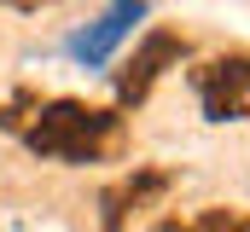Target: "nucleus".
Returning a JSON list of instances; mask_svg holds the SVG:
<instances>
[{
    "instance_id": "nucleus-1",
    "label": "nucleus",
    "mask_w": 250,
    "mask_h": 232,
    "mask_svg": "<svg viewBox=\"0 0 250 232\" xmlns=\"http://www.w3.org/2000/svg\"><path fill=\"white\" fill-rule=\"evenodd\" d=\"M111 128H117V116H111V111H87V105H76V99H53L47 111L23 128V145H29L35 157L93 163L99 145L111 139Z\"/></svg>"
},
{
    "instance_id": "nucleus-2",
    "label": "nucleus",
    "mask_w": 250,
    "mask_h": 232,
    "mask_svg": "<svg viewBox=\"0 0 250 232\" xmlns=\"http://www.w3.org/2000/svg\"><path fill=\"white\" fill-rule=\"evenodd\" d=\"M187 58V41L175 35V29H151L146 41H140V53L128 58V70H117V99L123 105H140L151 87H157V76L169 70V64H181Z\"/></svg>"
},
{
    "instance_id": "nucleus-3",
    "label": "nucleus",
    "mask_w": 250,
    "mask_h": 232,
    "mask_svg": "<svg viewBox=\"0 0 250 232\" xmlns=\"http://www.w3.org/2000/svg\"><path fill=\"white\" fill-rule=\"evenodd\" d=\"M140 18H146V6H140V0H117V6H111V12L87 29V35H76V47H70V53L82 58V64H105V58H111V47L123 41Z\"/></svg>"
},
{
    "instance_id": "nucleus-4",
    "label": "nucleus",
    "mask_w": 250,
    "mask_h": 232,
    "mask_svg": "<svg viewBox=\"0 0 250 232\" xmlns=\"http://www.w3.org/2000/svg\"><path fill=\"white\" fill-rule=\"evenodd\" d=\"M163 186H169V174H157V169H140V174H128V180H117V186H105V197H99V209H105V232H117L128 209H140V203L157 197Z\"/></svg>"
},
{
    "instance_id": "nucleus-5",
    "label": "nucleus",
    "mask_w": 250,
    "mask_h": 232,
    "mask_svg": "<svg viewBox=\"0 0 250 232\" xmlns=\"http://www.w3.org/2000/svg\"><path fill=\"white\" fill-rule=\"evenodd\" d=\"M192 81H198V93H233V99H245L250 93V58H215Z\"/></svg>"
},
{
    "instance_id": "nucleus-6",
    "label": "nucleus",
    "mask_w": 250,
    "mask_h": 232,
    "mask_svg": "<svg viewBox=\"0 0 250 232\" xmlns=\"http://www.w3.org/2000/svg\"><path fill=\"white\" fill-rule=\"evenodd\" d=\"M192 232H250V221L245 215H227V209H204Z\"/></svg>"
},
{
    "instance_id": "nucleus-7",
    "label": "nucleus",
    "mask_w": 250,
    "mask_h": 232,
    "mask_svg": "<svg viewBox=\"0 0 250 232\" xmlns=\"http://www.w3.org/2000/svg\"><path fill=\"white\" fill-rule=\"evenodd\" d=\"M157 232H192V227H175V221H163V227H157Z\"/></svg>"
},
{
    "instance_id": "nucleus-8",
    "label": "nucleus",
    "mask_w": 250,
    "mask_h": 232,
    "mask_svg": "<svg viewBox=\"0 0 250 232\" xmlns=\"http://www.w3.org/2000/svg\"><path fill=\"white\" fill-rule=\"evenodd\" d=\"M12 6H35V0H12Z\"/></svg>"
}]
</instances>
